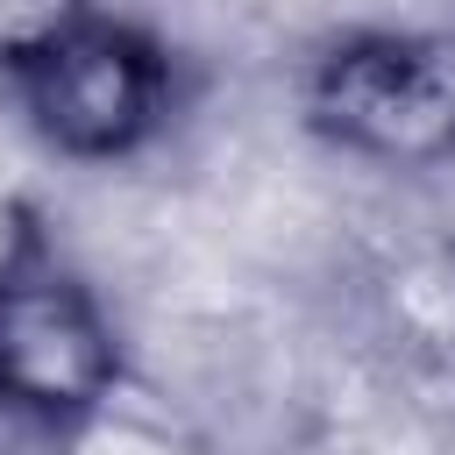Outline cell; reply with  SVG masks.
<instances>
[{
  "label": "cell",
  "instance_id": "obj_5",
  "mask_svg": "<svg viewBox=\"0 0 455 455\" xmlns=\"http://www.w3.org/2000/svg\"><path fill=\"white\" fill-rule=\"evenodd\" d=\"M78 7H92V0H0V78H7L36 43H50Z\"/></svg>",
  "mask_w": 455,
  "mask_h": 455
},
{
  "label": "cell",
  "instance_id": "obj_2",
  "mask_svg": "<svg viewBox=\"0 0 455 455\" xmlns=\"http://www.w3.org/2000/svg\"><path fill=\"white\" fill-rule=\"evenodd\" d=\"M0 85L50 156L107 171L149 156L185 114V50L164 28L92 0L50 43H36Z\"/></svg>",
  "mask_w": 455,
  "mask_h": 455
},
{
  "label": "cell",
  "instance_id": "obj_3",
  "mask_svg": "<svg viewBox=\"0 0 455 455\" xmlns=\"http://www.w3.org/2000/svg\"><path fill=\"white\" fill-rule=\"evenodd\" d=\"M299 121L320 149L377 171L455 164V50L427 28L355 21L306 50Z\"/></svg>",
  "mask_w": 455,
  "mask_h": 455
},
{
  "label": "cell",
  "instance_id": "obj_4",
  "mask_svg": "<svg viewBox=\"0 0 455 455\" xmlns=\"http://www.w3.org/2000/svg\"><path fill=\"white\" fill-rule=\"evenodd\" d=\"M57 455H199L185 434H171L164 419H142V412H128V391L114 398V405H100L85 427H71L64 441H57Z\"/></svg>",
  "mask_w": 455,
  "mask_h": 455
},
{
  "label": "cell",
  "instance_id": "obj_1",
  "mask_svg": "<svg viewBox=\"0 0 455 455\" xmlns=\"http://www.w3.org/2000/svg\"><path fill=\"white\" fill-rule=\"evenodd\" d=\"M128 391V334L92 270L21 199L0 220V419L64 441Z\"/></svg>",
  "mask_w": 455,
  "mask_h": 455
}]
</instances>
